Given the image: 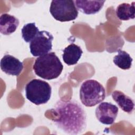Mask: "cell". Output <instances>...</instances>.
<instances>
[{
  "label": "cell",
  "instance_id": "4",
  "mask_svg": "<svg viewBox=\"0 0 135 135\" xmlns=\"http://www.w3.org/2000/svg\"><path fill=\"white\" fill-rule=\"evenodd\" d=\"M25 96L27 100L36 105L47 103L50 99L52 88L45 81L32 79L26 85Z\"/></svg>",
  "mask_w": 135,
  "mask_h": 135
},
{
  "label": "cell",
  "instance_id": "3",
  "mask_svg": "<svg viewBox=\"0 0 135 135\" xmlns=\"http://www.w3.org/2000/svg\"><path fill=\"white\" fill-rule=\"evenodd\" d=\"M106 97L103 86L95 80H87L80 88V99L87 107H92L101 103Z\"/></svg>",
  "mask_w": 135,
  "mask_h": 135
},
{
  "label": "cell",
  "instance_id": "6",
  "mask_svg": "<svg viewBox=\"0 0 135 135\" xmlns=\"http://www.w3.org/2000/svg\"><path fill=\"white\" fill-rule=\"evenodd\" d=\"M53 36L46 31H39L30 43V52L34 56H40L48 53L52 49Z\"/></svg>",
  "mask_w": 135,
  "mask_h": 135
},
{
  "label": "cell",
  "instance_id": "14",
  "mask_svg": "<svg viewBox=\"0 0 135 135\" xmlns=\"http://www.w3.org/2000/svg\"><path fill=\"white\" fill-rule=\"evenodd\" d=\"M118 54L114 56L113 62L118 68L122 70L130 69L132 65V59L126 51L119 49L117 50Z\"/></svg>",
  "mask_w": 135,
  "mask_h": 135
},
{
  "label": "cell",
  "instance_id": "9",
  "mask_svg": "<svg viewBox=\"0 0 135 135\" xmlns=\"http://www.w3.org/2000/svg\"><path fill=\"white\" fill-rule=\"evenodd\" d=\"M105 1H74L78 10L87 15L98 13L103 7Z\"/></svg>",
  "mask_w": 135,
  "mask_h": 135
},
{
  "label": "cell",
  "instance_id": "7",
  "mask_svg": "<svg viewBox=\"0 0 135 135\" xmlns=\"http://www.w3.org/2000/svg\"><path fill=\"white\" fill-rule=\"evenodd\" d=\"M119 109L114 104L110 102H101L95 109V113L98 120L102 124L110 125L113 124L118 115Z\"/></svg>",
  "mask_w": 135,
  "mask_h": 135
},
{
  "label": "cell",
  "instance_id": "1",
  "mask_svg": "<svg viewBox=\"0 0 135 135\" xmlns=\"http://www.w3.org/2000/svg\"><path fill=\"white\" fill-rule=\"evenodd\" d=\"M57 114L54 124L69 134H78L86 127V114L81 105L74 100H59L52 109Z\"/></svg>",
  "mask_w": 135,
  "mask_h": 135
},
{
  "label": "cell",
  "instance_id": "15",
  "mask_svg": "<svg viewBox=\"0 0 135 135\" xmlns=\"http://www.w3.org/2000/svg\"><path fill=\"white\" fill-rule=\"evenodd\" d=\"M38 28L35 23H30L24 25L21 30L22 36L26 43L31 42L38 33Z\"/></svg>",
  "mask_w": 135,
  "mask_h": 135
},
{
  "label": "cell",
  "instance_id": "12",
  "mask_svg": "<svg viewBox=\"0 0 135 135\" xmlns=\"http://www.w3.org/2000/svg\"><path fill=\"white\" fill-rule=\"evenodd\" d=\"M112 98L122 110L129 114L132 113L134 103L130 97L121 91L115 90L112 93Z\"/></svg>",
  "mask_w": 135,
  "mask_h": 135
},
{
  "label": "cell",
  "instance_id": "2",
  "mask_svg": "<svg viewBox=\"0 0 135 135\" xmlns=\"http://www.w3.org/2000/svg\"><path fill=\"white\" fill-rule=\"evenodd\" d=\"M33 69L38 76L50 80L60 75L63 65L54 52H50L36 58Z\"/></svg>",
  "mask_w": 135,
  "mask_h": 135
},
{
  "label": "cell",
  "instance_id": "5",
  "mask_svg": "<svg viewBox=\"0 0 135 135\" xmlns=\"http://www.w3.org/2000/svg\"><path fill=\"white\" fill-rule=\"evenodd\" d=\"M50 12L54 18L61 22L74 20L79 13L74 1L72 0L52 1Z\"/></svg>",
  "mask_w": 135,
  "mask_h": 135
},
{
  "label": "cell",
  "instance_id": "11",
  "mask_svg": "<svg viewBox=\"0 0 135 135\" xmlns=\"http://www.w3.org/2000/svg\"><path fill=\"white\" fill-rule=\"evenodd\" d=\"M63 60L68 65L76 64L83 53L81 47L74 43H72L66 46L63 50Z\"/></svg>",
  "mask_w": 135,
  "mask_h": 135
},
{
  "label": "cell",
  "instance_id": "10",
  "mask_svg": "<svg viewBox=\"0 0 135 135\" xmlns=\"http://www.w3.org/2000/svg\"><path fill=\"white\" fill-rule=\"evenodd\" d=\"M19 20L15 16L4 13L0 17V32L4 35L14 33L19 25Z\"/></svg>",
  "mask_w": 135,
  "mask_h": 135
},
{
  "label": "cell",
  "instance_id": "8",
  "mask_svg": "<svg viewBox=\"0 0 135 135\" xmlns=\"http://www.w3.org/2000/svg\"><path fill=\"white\" fill-rule=\"evenodd\" d=\"M1 70L8 75L18 76L23 69V64L18 59L9 55H5L1 60Z\"/></svg>",
  "mask_w": 135,
  "mask_h": 135
},
{
  "label": "cell",
  "instance_id": "13",
  "mask_svg": "<svg viewBox=\"0 0 135 135\" xmlns=\"http://www.w3.org/2000/svg\"><path fill=\"white\" fill-rule=\"evenodd\" d=\"M134 4L123 3L119 5L115 10L117 17L121 21H128L134 18Z\"/></svg>",
  "mask_w": 135,
  "mask_h": 135
}]
</instances>
